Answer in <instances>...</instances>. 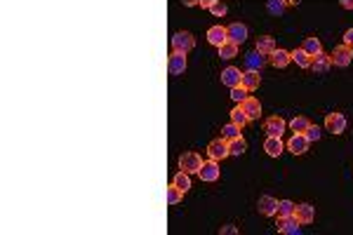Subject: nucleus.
Masks as SVG:
<instances>
[{
  "mask_svg": "<svg viewBox=\"0 0 353 235\" xmlns=\"http://www.w3.org/2000/svg\"><path fill=\"white\" fill-rule=\"evenodd\" d=\"M330 66H332V57H328V54H315L313 59H311V69L315 71V73H328Z\"/></svg>",
  "mask_w": 353,
  "mask_h": 235,
  "instance_id": "a211bd4d",
  "label": "nucleus"
},
{
  "mask_svg": "<svg viewBox=\"0 0 353 235\" xmlns=\"http://www.w3.org/2000/svg\"><path fill=\"white\" fill-rule=\"evenodd\" d=\"M278 230L280 233H287V235H297L299 233V221H297V216H278Z\"/></svg>",
  "mask_w": 353,
  "mask_h": 235,
  "instance_id": "9d476101",
  "label": "nucleus"
},
{
  "mask_svg": "<svg viewBox=\"0 0 353 235\" xmlns=\"http://www.w3.org/2000/svg\"><path fill=\"white\" fill-rule=\"evenodd\" d=\"M304 137L308 139V144H311V141H318L320 139V127H318V125H308V129L304 132Z\"/></svg>",
  "mask_w": 353,
  "mask_h": 235,
  "instance_id": "72a5a7b5",
  "label": "nucleus"
},
{
  "mask_svg": "<svg viewBox=\"0 0 353 235\" xmlns=\"http://www.w3.org/2000/svg\"><path fill=\"white\" fill-rule=\"evenodd\" d=\"M266 66V54H262V52H250V54H245V71H259L262 73V69Z\"/></svg>",
  "mask_w": 353,
  "mask_h": 235,
  "instance_id": "1a4fd4ad",
  "label": "nucleus"
},
{
  "mask_svg": "<svg viewBox=\"0 0 353 235\" xmlns=\"http://www.w3.org/2000/svg\"><path fill=\"white\" fill-rule=\"evenodd\" d=\"M212 3H214V0H198V5L203 7V10H210V7H212Z\"/></svg>",
  "mask_w": 353,
  "mask_h": 235,
  "instance_id": "4c0bfd02",
  "label": "nucleus"
},
{
  "mask_svg": "<svg viewBox=\"0 0 353 235\" xmlns=\"http://www.w3.org/2000/svg\"><path fill=\"white\" fill-rule=\"evenodd\" d=\"M285 5H297V0H285Z\"/></svg>",
  "mask_w": 353,
  "mask_h": 235,
  "instance_id": "79ce46f5",
  "label": "nucleus"
},
{
  "mask_svg": "<svg viewBox=\"0 0 353 235\" xmlns=\"http://www.w3.org/2000/svg\"><path fill=\"white\" fill-rule=\"evenodd\" d=\"M172 186H177V188H179L181 193H186L188 188H191V179H188L186 172H179V174H177V177L172 179Z\"/></svg>",
  "mask_w": 353,
  "mask_h": 235,
  "instance_id": "bb28decb",
  "label": "nucleus"
},
{
  "mask_svg": "<svg viewBox=\"0 0 353 235\" xmlns=\"http://www.w3.org/2000/svg\"><path fill=\"white\" fill-rule=\"evenodd\" d=\"M181 195H184V193H181L177 186H170V188H165V203L167 205H177L181 200Z\"/></svg>",
  "mask_w": 353,
  "mask_h": 235,
  "instance_id": "7c9ffc66",
  "label": "nucleus"
},
{
  "mask_svg": "<svg viewBox=\"0 0 353 235\" xmlns=\"http://www.w3.org/2000/svg\"><path fill=\"white\" fill-rule=\"evenodd\" d=\"M264 132L269 134V137H280V134L285 132V120L278 118V115L266 118V122H264Z\"/></svg>",
  "mask_w": 353,
  "mask_h": 235,
  "instance_id": "4468645a",
  "label": "nucleus"
},
{
  "mask_svg": "<svg viewBox=\"0 0 353 235\" xmlns=\"http://www.w3.org/2000/svg\"><path fill=\"white\" fill-rule=\"evenodd\" d=\"M290 54H292V61H295L299 69H311V59H313L311 54H306L304 50H295V52H290Z\"/></svg>",
  "mask_w": 353,
  "mask_h": 235,
  "instance_id": "5701e85b",
  "label": "nucleus"
},
{
  "mask_svg": "<svg viewBox=\"0 0 353 235\" xmlns=\"http://www.w3.org/2000/svg\"><path fill=\"white\" fill-rule=\"evenodd\" d=\"M302 50L306 52V54H311V57H315V54H320L323 52V45H320V40L318 38H306Z\"/></svg>",
  "mask_w": 353,
  "mask_h": 235,
  "instance_id": "b1692460",
  "label": "nucleus"
},
{
  "mask_svg": "<svg viewBox=\"0 0 353 235\" xmlns=\"http://www.w3.org/2000/svg\"><path fill=\"white\" fill-rule=\"evenodd\" d=\"M287 148L295 153V155H302V153H306V148H308V139L304 134H295V137L287 141Z\"/></svg>",
  "mask_w": 353,
  "mask_h": 235,
  "instance_id": "6ab92c4d",
  "label": "nucleus"
},
{
  "mask_svg": "<svg viewBox=\"0 0 353 235\" xmlns=\"http://www.w3.org/2000/svg\"><path fill=\"white\" fill-rule=\"evenodd\" d=\"M200 167H203V160H200L198 153H193V151H191V153H184V155L179 158V170H181V172H186V174H193V172L198 174Z\"/></svg>",
  "mask_w": 353,
  "mask_h": 235,
  "instance_id": "f03ea898",
  "label": "nucleus"
},
{
  "mask_svg": "<svg viewBox=\"0 0 353 235\" xmlns=\"http://www.w3.org/2000/svg\"><path fill=\"white\" fill-rule=\"evenodd\" d=\"M231 122H236L238 127H245V125L250 122V118H247V113L243 111V106H236L231 111Z\"/></svg>",
  "mask_w": 353,
  "mask_h": 235,
  "instance_id": "a878e982",
  "label": "nucleus"
},
{
  "mask_svg": "<svg viewBox=\"0 0 353 235\" xmlns=\"http://www.w3.org/2000/svg\"><path fill=\"white\" fill-rule=\"evenodd\" d=\"M330 57H332V64L334 66H341V69H344V66L351 64L353 50H351V47H346V45H339V47H334V52L330 54Z\"/></svg>",
  "mask_w": 353,
  "mask_h": 235,
  "instance_id": "0eeeda50",
  "label": "nucleus"
},
{
  "mask_svg": "<svg viewBox=\"0 0 353 235\" xmlns=\"http://www.w3.org/2000/svg\"><path fill=\"white\" fill-rule=\"evenodd\" d=\"M198 177L203 179V181H207V184H214L219 179V165L217 160H207V162H203V167L198 170Z\"/></svg>",
  "mask_w": 353,
  "mask_h": 235,
  "instance_id": "423d86ee",
  "label": "nucleus"
},
{
  "mask_svg": "<svg viewBox=\"0 0 353 235\" xmlns=\"http://www.w3.org/2000/svg\"><path fill=\"white\" fill-rule=\"evenodd\" d=\"M269 57H271L269 61L276 66V69H285V66L292 61V54H290V52H285V50H276L273 54H269Z\"/></svg>",
  "mask_w": 353,
  "mask_h": 235,
  "instance_id": "412c9836",
  "label": "nucleus"
},
{
  "mask_svg": "<svg viewBox=\"0 0 353 235\" xmlns=\"http://www.w3.org/2000/svg\"><path fill=\"white\" fill-rule=\"evenodd\" d=\"M240 106H243V111L247 113L250 120H257L259 115H262V104H259V99H254V96H247Z\"/></svg>",
  "mask_w": 353,
  "mask_h": 235,
  "instance_id": "dca6fc26",
  "label": "nucleus"
},
{
  "mask_svg": "<svg viewBox=\"0 0 353 235\" xmlns=\"http://www.w3.org/2000/svg\"><path fill=\"white\" fill-rule=\"evenodd\" d=\"M231 99L238 104H243L245 99H247V89L243 87V85H238V87H231Z\"/></svg>",
  "mask_w": 353,
  "mask_h": 235,
  "instance_id": "473e14b6",
  "label": "nucleus"
},
{
  "mask_svg": "<svg viewBox=\"0 0 353 235\" xmlns=\"http://www.w3.org/2000/svg\"><path fill=\"white\" fill-rule=\"evenodd\" d=\"M325 129L332 134H341L346 129V115L344 113H328V118H325Z\"/></svg>",
  "mask_w": 353,
  "mask_h": 235,
  "instance_id": "39448f33",
  "label": "nucleus"
},
{
  "mask_svg": "<svg viewBox=\"0 0 353 235\" xmlns=\"http://www.w3.org/2000/svg\"><path fill=\"white\" fill-rule=\"evenodd\" d=\"M226 36H229V40L236 43V45L245 43V40H247V26L240 24V21H236V24L226 26Z\"/></svg>",
  "mask_w": 353,
  "mask_h": 235,
  "instance_id": "6e6552de",
  "label": "nucleus"
},
{
  "mask_svg": "<svg viewBox=\"0 0 353 235\" xmlns=\"http://www.w3.org/2000/svg\"><path fill=\"white\" fill-rule=\"evenodd\" d=\"M341 7L344 10H353V0H341Z\"/></svg>",
  "mask_w": 353,
  "mask_h": 235,
  "instance_id": "ea45409f",
  "label": "nucleus"
},
{
  "mask_svg": "<svg viewBox=\"0 0 353 235\" xmlns=\"http://www.w3.org/2000/svg\"><path fill=\"white\" fill-rule=\"evenodd\" d=\"M295 207H297V205L292 203V200H280V203H278L276 214L278 216H292V214H295Z\"/></svg>",
  "mask_w": 353,
  "mask_h": 235,
  "instance_id": "c756f323",
  "label": "nucleus"
},
{
  "mask_svg": "<svg viewBox=\"0 0 353 235\" xmlns=\"http://www.w3.org/2000/svg\"><path fill=\"white\" fill-rule=\"evenodd\" d=\"M282 148H285V144L280 141V137H269V139L264 141V151L269 153L271 158H278L282 153Z\"/></svg>",
  "mask_w": 353,
  "mask_h": 235,
  "instance_id": "aec40b11",
  "label": "nucleus"
},
{
  "mask_svg": "<svg viewBox=\"0 0 353 235\" xmlns=\"http://www.w3.org/2000/svg\"><path fill=\"white\" fill-rule=\"evenodd\" d=\"M221 233H226V235H233V233H236V226H224V228H221Z\"/></svg>",
  "mask_w": 353,
  "mask_h": 235,
  "instance_id": "58836bf2",
  "label": "nucleus"
},
{
  "mask_svg": "<svg viewBox=\"0 0 353 235\" xmlns=\"http://www.w3.org/2000/svg\"><path fill=\"white\" fill-rule=\"evenodd\" d=\"M240 78H243V73H240V69H236V66H226V69L221 71V85H226V87H238V85H240Z\"/></svg>",
  "mask_w": 353,
  "mask_h": 235,
  "instance_id": "9b49d317",
  "label": "nucleus"
},
{
  "mask_svg": "<svg viewBox=\"0 0 353 235\" xmlns=\"http://www.w3.org/2000/svg\"><path fill=\"white\" fill-rule=\"evenodd\" d=\"M167 71H170L172 76H181V73L186 71V54L172 52V54L167 57Z\"/></svg>",
  "mask_w": 353,
  "mask_h": 235,
  "instance_id": "20e7f679",
  "label": "nucleus"
},
{
  "mask_svg": "<svg viewBox=\"0 0 353 235\" xmlns=\"http://www.w3.org/2000/svg\"><path fill=\"white\" fill-rule=\"evenodd\" d=\"M240 129L243 127H238L236 122H229L221 132H224V137H226V141H231V139H236V137H240Z\"/></svg>",
  "mask_w": 353,
  "mask_h": 235,
  "instance_id": "2f4dec72",
  "label": "nucleus"
},
{
  "mask_svg": "<svg viewBox=\"0 0 353 235\" xmlns=\"http://www.w3.org/2000/svg\"><path fill=\"white\" fill-rule=\"evenodd\" d=\"M269 12L271 14H282V12H285V0H271V3H269Z\"/></svg>",
  "mask_w": 353,
  "mask_h": 235,
  "instance_id": "f704fd0d",
  "label": "nucleus"
},
{
  "mask_svg": "<svg viewBox=\"0 0 353 235\" xmlns=\"http://www.w3.org/2000/svg\"><path fill=\"white\" fill-rule=\"evenodd\" d=\"M210 12L214 14V17H224V14H226V5L221 3V0H214L212 7H210Z\"/></svg>",
  "mask_w": 353,
  "mask_h": 235,
  "instance_id": "c9c22d12",
  "label": "nucleus"
},
{
  "mask_svg": "<svg viewBox=\"0 0 353 235\" xmlns=\"http://www.w3.org/2000/svg\"><path fill=\"white\" fill-rule=\"evenodd\" d=\"M344 45H346V47H351V50H353V28H348V31L344 33Z\"/></svg>",
  "mask_w": 353,
  "mask_h": 235,
  "instance_id": "e433bc0d",
  "label": "nucleus"
},
{
  "mask_svg": "<svg viewBox=\"0 0 353 235\" xmlns=\"http://www.w3.org/2000/svg\"><path fill=\"white\" fill-rule=\"evenodd\" d=\"M240 85H243L247 92H254V89H259V85H262V76H259V71H243Z\"/></svg>",
  "mask_w": 353,
  "mask_h": 235,
  "instance_id": "ddd939ff",
  "label": "nucleus"
},
{
  "mask_svg": "<svg viewBox=\"0 0 353 235\" xmlns=\"http://www.w3.org/2000/svg\"><path fill=\"white\" fill-rule=\"evenodd\" d=\"M219 57H221V59H233V57H238V45L231 43V40H226V43L219 47Z\"/></svg>",
  "mask_w": 353,
  "mask_h": 235,
  "instance_id": "393cba45",
  "label": "nucleus"
},
{
  "mask_svg": "<svg viewBox=\"0 0 353 235\" xmlns=\"http://www.w3.org/2000/svg\"><path fill=\"white\" fill-rule=\"evenodd\" d=\"M196 47V38H193L188 31H179L172 36V50L181 52V54H188V52Z\"/></svg>",
  "mask_w": 353,
  "mask_h": 235,
  "instance_id": "f257e3e1",
  "label": "nucleus"
},
{
  "mask_svg": "<svg viewBox=\"0 0 353 235\" xmlns=\"http://www.w3.org/2000/svg\"><path fill=\"white\" fill-rule=\"evenodd\" d=\"M308 125H311V122H308V118H304V115H299V118H295V120L290 122V127H292L295 134H304L308 129Z\"/></svg>",
  "mask_w": 353,
  "mask_h": 235,
  "instance_id": "c85d7f7f",
  "label": "nucleus"
},
{
  "mask_svg": "<svg viewBox=\"0 0 353 235\" xmlns=\"http://www.w3.org/2000/svg\"><path fill=\"white\" fill-rule=\"evenodd\" d=\"M184 5H186V7H193V5H198V0H184Z\"/></svg>",
  "mask_w": 353,
  "mask_h": 235,
  "instance_id": "a19ab883",
  "label": "nucleus"
},
{
  "mask_svg": "<svg viewBox=\"0 0 353 235\" xmlns=\"http://www.w3.org/2000/svg\"><path fill=\"white\" fill-rule=\"evenodd\" d=\"M245 148H247V144H245L243 137H236V139L229 141V151H231V155H243Z\"/></svg>",
  "mask_w": 353,
  "mask_h": 235,
  "instance_id": "cd10ccee",
  "label": "nucleus"
},
{
  "mask_svg": "<svg viewBox=\"0 0 353 235\" xmlns=\"http://www.w3.org/2000/svg\"><path fill=\"white\" fill-rule=\"evenodd\" d=\"M207 155H210V160H224V158H229L231 155V151H229V141L226 139H214L207 146Z\"/></svg>",
  "mask_w": 353,
  "mask_h": 235,
  "instance_id": "7ed1b4c3",
  "label": "nucleus"
},
{
  "mask_svg": "<svg viewBox=\"0 0 353 235\" xmlns=\"http://www.w3.org/2000/svg\"><path fill=\"white\" fill-rule=\"evenodd\" d=\"M257 210H259V214H264V216H276L278 200L276 197H271V195H262L259 197V203H257Z\"/></svg>",
  "mask_w": 353,
  "mask_h": 235,
  "instance_id": "2eb2a0df",
  "label": "nucleus"
},
{
  "mask_svg": "<svg viewBox=\"0 0 353 235\" xmlns=\"http://www.w3.org/2000/svg\"><path fill=\"white\" fill-rule=\"evenodd\" d=\"M295 216H297V221L302 223V226H306V223H311V221H313V216H315L313 205H308V203L297 205V207H295Z\"/></svg>",
  "mask_w": 353,
  "mask_h": 235,
  "instance_id": "f8f14e48",
  "label": "nucleus"
},
{
  "mask_svg": "<svg viewBox=\"0 0 353 235\" xmlns=\"http://www.w3.org/2000/svg\"><path fill=\"white\" fill-rule=\"evenodd\" d=\"M207 40H210V45H214V47H221V45L229 40L226 28L224 26H212L210 31H207Z\"/></svg>",
  "mask_w": 353,
  "mask_h": 235,
  "instance_id": "f3484780",
  "label": "nucleus"
},
{
  "mask_svg": "<svg viewBox=\"0 0 353 235\" xmlns=\"http://www.w3.org/2000/svg\"><path fill=\"white\" fill-rule=\"evenodd\" d=\"M257 52H262V54H273V52H276V40L271 38V36L257 38Z\"/></svg>",
  "mask_w": 353,
  "mask_h": 235,
  "instance_id": "4be33fe9",
  "label": "nucleus"
}]
</instances>
